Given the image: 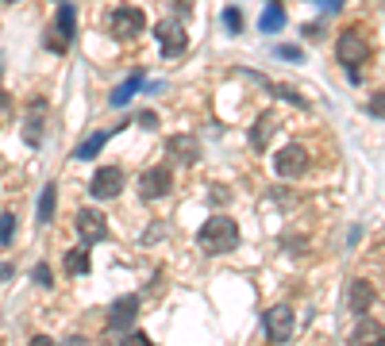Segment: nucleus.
<instances>
[{
    "label": "nucleus",
    "mask_w": 385,
    "mask_h": 346,
    "mask_svg": "<svg viewBox=\"0 0 385 346\" xmlns=\"http://www.w3.org/2000/svg\"><path fill=\"white\" fill-rule=\"evenodd\" d=\"M197 242H201V250H208V254H228V250L239 246V227H235L231 216H212V220L197 231Z\"/></svg>",
    "instance_id": "f257e3e1"
},
{
    "label": "nucleus",
    "mask_w": 385,
    "mask_h": 346,
    "mask_svg": "<svg viewBox=\"0 0 385 346\" xmlns=\"http://www.w3.org/2000/svg\"><path fill=\"white\" fill-rule=\"evenodd\" d=\"M143 31H146L143 8H116L112 16H108V35L120 38V43H131V38H139Z\"/></svg>",
    "instance_id": "f03ea898"
},
{
    "label": "nucleus",
    "mask_w": 385,
    "mask_h": 346,
    "mask_svg": "<svg viewBox=\"0 0 385 346\" xmlns=\"http://www.w3.org/2000/svg\"><path fill=\"white\" fill-rule=\"evenodd\" d=\"M89 192H93L96 200H112L124 192V170L120 165H100L93 173V181H89Z\"/></svg>",
    "instance_id": "7ed1b4c3"
},
{
    "label": "nucleus",
    "mask_w": 385,
    "mask_h": 346,
    "mask_svg": "<svg viewBox=\"0 0 385 346\" xmlns=\"http://www.w3.org/2000/svg\"><path fill=\"white\" fill-rule=\"evenodd\" d=\"M74 227H77V235H81V242H85V246L108 239V223H104V216H100L96 208H81V211H77V216H74Z\"/></svg>",
    "instance_id": "20e7f679"
},
{
    "label": "nucleus",
    "mask_w": 385,
    "mask_h": 346,
    "mask_svg": "<svg viewBox=\"0 0 385 346\" xmlns=\"http://www.w3.org/2000/svg\"><path fill=\"white\" fill-rule=\"evenodd\" d=\"M293 327H297V316H293V308H289V304H274L266 312L270 343H289V338H293Z\"/></svg>",
    "instance_id": "39448f33"
},
{
    "label": "nucleus",
    "mask_w": 385,
    "mask_h": 346,
    "mask_svg": "<svg viewBox=\"0 0 385 346\" xmlns=\"http://www.w3.org/2000/svg\"><path fill=\"white\" fill-rule=\"evenodd\" d=\"M336 50H339V62H343V66H351V69H355L358 62H362V58L370 54V43H366V35H362V31L346 27L343 35H339Z\"/></svg>",
    "instance_id": "423d86ee"
},
{
    "label": "nucleus",
    "mask_w": 385,
    "mask_h": 346,
    "mask_svg": "<svg viewBox=\"0 0 385 346\" xmlns=\"http://www.w3.org/2000/svg\"><path fill=\"white\" fill-rule=\"evenodd\" d=\"M158 38H162V54L166 58H182L189 50V35H185L182 19H166L158 23Z\"/></svg>",
    "instance_id": "0eeeda50"
},
{
    "label": "nucleus",
    "mask_w": 385,
    "mask_h": 346,
    "mask_svg": "<svg viewBox=\"0 0 385 346\" xmlns=\"http://www.w3.org/2000/svg\"><path fill=\"white\" fill-rule=\"evenodd\" d=\"M274 170H278V177H300V173L308 170V150L305 146H285V150H278V158H274Z\"/></svg>",
    "instance_id": "6e6552de"
},
{
    "label": "nucleus",
    "mask_w": 385,
    "mask_h": 346,
    "mask_svg": "<svg viewBox=\"0 0 385 346\" xmlns=\"http://www.w3.org/2000/svg\"><path fill=\"white\" fill-rule=\"evenodd\" d=\"M170 185H173V177H170V170H162V165L139 173V196H143V200H158V196H166Z\"/></svg>",
    "instance_id": "1a4fd4ad"
},
{
    "label": "nucleus",
    "mask_w": 385,
    "mask_h": 346,
    "mask_svg": "<svg viewBox=\"0 0 385 346\" xmlns=\"http://www.w3.org/2000/svg\"><path fill=\"white\" fill-rule=\"evenodd\" d=\"M135 316H139V297H120L108 308V327H112V331H131Z\"/></svg>",
    "instance_id": "9d476101"
},
{
    "label": "nucleus",
    "mask_w": 385,
    "mask_h": 346,
    "mask_svg": "<svg viewBox=\"0 0 385 346\" xmlns=\"http://www.w3.org/2000/svg\"><path fill=\"white\" fill-rule=\"evenodd\" d=\"M351 346H385V323L362 319V323L351 331Z\"/></svg>",
    "instance_id": "9b49d317"
},
{
    "label": "nucleus",
    "mask_w": 385,
    "mask_h": 346,
    "mask_svg": "<svg viewBox=\"0 0 385 346\" xmlns=\"http://www.w3.org/2000/svg\"><path fill=\"white\" fill-rule=\"evenodd\" d=\"M54 31H58V47H69V38H74V31H77V8L69 0H62V8H58Z\"/></svg>",
    "instance_id": "f8f14e48"
},
{
    "label": "nucleus",
    "mask_w": 385,
    "mask_h": 346,
    "mask_svg": "<svg viewBox=\"0 0 385 346\" xmlns=\"http://www.w3.org/2000/svg\"><path fill=\"white\" fill-rule=\"evenodd\" d=\"M374 285H370V281H355V285H351V312H358V316H362V312H370V308H374Z\"/></svg>",
    "instance_id": "ddd939ff"
},
{
    "label": "nucleus",
    "mask_w": 385,
    "mask_h": 346,
    "mask_svg": "<svg viewBox=\"0 0 385 346\" xmlns=\"http://www.w3.org/2000/svg\"><path fill=\"white\" fill-rule=\"evenodd\" d=\"M108 139H112V135H108V131H96V135H89L85 143H81V146H77V150H74V158H77V162H89V158H96V154H100V146H104Z\"/></svg>",
    "instance_id": "4468645a"
},
{
    "label": "nucleus",
    "mask_w": 385,
    "mask_h": 346,
    "mask_svg": "<svg viewBox=\"0 0 385 346\" xmlns=\"http://www.w3.org/2000/svg\"><path fill=\"white\" fill-rule=\"evenodd\" d=\"M166 150H173L177 158H182V162H197V154H201V146L192 143L189 135H177V139H170V143H166Z\"/></svg>",
    "instance_id": "2eb2a0df"
},
{
    "label": "nucleus",
    "mask_w": 385,
    "mask_h": 346,
    "mask_svg": "<svg viewBox=\"0 0 385 346\" xmlns=\"http://www.w3.org/2000/svg\"><path fill=\"white\" fill-rule=\"evenodd\" d=\"M281 27H285V12H281V4H270L258 19V31L262 35H274V31H281Z\"/></svg>",
    "instance_id": "dca6fc26"
},
{
    "label": "nucleus",
    "mask_w": 385,
    "mask_h": 346,
    "mask_svg": "<svg viewBox=\"0 0 385 346\" xmlns=\"http://www.w3.org/2000/svg\"><path fill=\"white\" fill-rule=\"evenodd\" d=\"M139 89H143V73H131V77L124 81V85H120V89L112 93V104H116V108H124L127 100H131V96L139 93Z\"/></svg>",
    "instance_id": "f3484780"
},
{
    "label": "nucleus",
    "mask_w": 385,
    "mask_h": 346,
    "mask_svg": "<svg viewBox=\"0 0 385 346\" xmlns=\"http://www.w3.org/2000/svg\"><path fill=\"white\" fill-rule=\"evenodd\" d=\"M54 200H58V189H54V185H47L43 196H38V223L54 220Z\"/></svg>",
    "instance_id": "a211bd4d"
},
{
    "label": "nucleus",
    "mask_w": 385,
    "mask_h": 346,
    "mask_svg": "<svg viewBox=\"0 0 385 346\" xmlns=\"http://www.w3.org/2000/svg\"><path fill=\"white\" fill-rule=\"evenodd\" d=\"M66 269L74 273V277H77V273H89V250H69V254H66Z\"/></svg>",
    "instance_id": "6ab92c4d"
},
{
    "label": "nucleus",
    "mask_w": 385,
    "mask_h": 346,
    "mask_svg": "<svg viewBox=\"0 0 385 346\" xmlns=\"http://www.w3.org/2000/svg\"><path fill=\"white\" fill-rule=\"evenodd\" d=\"M16 239V216L12 211H0V246H8Z\"/></svg>",
    "instance_id": "aec40b11"
},
{
    "label": "nucleus",
    "mask_w": 385,
    "mask_h": 346,
    "mask_svg": "<svg viewBox=\"0 0 385 346\" xmlns=\"http://www.w3.org/2000/svg\"><path fill=\"white\" fill-rule=\"evenodd\" d=\"M23 135H28V143L38 146V139H43V112H31L28 127H23Z\"/></svg>",
    "instance_id": "412c9836"
},
{
    "label": "nucleus",
    "mask_w": 385,
    "mask_h": 346,
    "mask_svg": "<svg viewBox=\"0 0 385 346\" xmlns=\"http://www.w3.org/2000/svg\"><path fill=\"white\" fill-rule=\"evenodd\" d=\"M223 27H228L231 35H239V27H243V16H239V8H223Z\"/></svg>",
    "instance_id": "4be33fe9"
},
{
    "label": "nucleus",
    "mask_w": 385,
    "mask_h": 346,
    "mask_svg": "<svg viewBox=\"0 0 385 346\" xmlns=\"http://www.w3.org/2000/svg\"><path fill=\"white\" fill-rule=\"evenodd\" d=\"M124 346H154V343H151L146 335H139V331H127V335H124Z\"/></svg>",
    "instance_id": "5701e85b"
},
{
    "label": "nucleus",
    "mask_w": 385,
    "mask_h": 346,
    "mask_svg": "<svg viewBox=\"0 0 385 346\" xmlns=\"http://www.w3.org/2000/svg\"><path fill=\"white\" fill-rule=\"evenodd\" d=\"M278 58H285V62H305V54H300L297 47H278Z\"/></svg>",
    "instance_id": "b1692460"
},
{
    "label": "nucleus",
    "mask_w": 385,
    "mask_h": 346,
    "mask_svg": "<svg viewBox=\"0 0 385 346\" xmlns=\"http://www.w3.org/2000/svg\"><path fill=\"white\" fill-rule=\"evenodd\" d=\"M370 112H374V115H385V93H377L374 100H370Z\"/></svg>",
    "instance_id": "393cba45"
},
{
    "label": "nucleus",
    "mask_w": 385,
    "mask_h": 346,
    "mask_svg": "<svg viewBox=\"0 0 385 346\" xmlns=\"http://www.w3.org/2000/svg\"><path fill=\"white\" fill-rule=\"evenodd\" d=\"M28 346H58V343H54V338H50V335H35Z\"/></svg>",
    "instance_id": "a878e982"
},
{
    "label": "nucleus",
    "mask_w": 385,
    "mask_h": 346,
    "mask_svg": "<svg viewBox=\"0 0 385 346\" xmlns=\"http://www.w3.org/2000/svg\"><path fill=\"white\" fill-rule=\"evenodd\" d=\"M158 239H162V223H154L151 235H146V242H158Z\"/></svg>",
    "instance_id": "bb28decb"
},
{
    "label": "nucleus",
    "mask_w": 385,
    "mask_h": 346,
    "mask_svg": "<svg viewBox=\"0 0 385 346\" xmlns=\"http://www.w3.org/2000/svg\"><path fill=\"white\" fill-rule=\"evenodd\" d=\"M35 281L38 285H50V269H35Z\"/></svg>",
    "instance_id": "cd10ccee"
},
{
    "label": "nucleus",
    "mask_w": 385,
    "mask_h": 346,
    "mask_svg": "<svg viewBox=\"0 0 385 346\" xmlns=\"http://www.w3.org/2000/svg\"><path fill=\"white\" fill-rule=\"evenodd\" d=\"M320 4H324L327 12H339V8H343V0H320Z\"/></svg>",
    "instance_id": "c85d7f7f"
},
{
    "label": "nucleus",
    "mask_w": 385,
    "mask_h": 346,
    "mask_svg": "<svg viewBox=\"0 0 385 346\" xmlns=\"http://www.w3.org/2000/svg\"><path fill=\"white\" fill-rule=\"evenodd\" d=\"M12 277V266H4V262H0V281H8Z\"/></svg>",
    "instance_id": "c756f323"
},
{
    "label": "nucleus",
    "mask_w": 385,
    "mask_h": 346,
    "mask_svg": "<svg viewBox=\"0 0 385 346\" xmlns=\"http://www.w3.org/2000/svg\"><path fill=\"white\" fill-rule=\"evenodd\" d=\"M66 346H89V338H77V335H74V338H69Z\"/></svg>",
    "instance_id": "7c9ffc66"
},
{
    "label": "nucleus",
    "mask_w": 385,
    "mask_h": 346,
    "mask_svg": "<svg viewBox=\"0 0 385 346\" xmlns=\"http://www.w3.org/2000/svg\"><path fill=\"white\" fill-rule=\"evenodd\" d=\"M8 4H12V0H8Z\"/></svg>",
    "instance_id": "2f4dec72"
}]
</instances>
